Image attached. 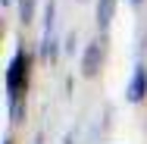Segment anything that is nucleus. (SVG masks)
I'll list each match as a JSON object with an SVG mask.
<instances>
[{"label": "nucleus", "instance_id": "2", "mask_svg": "<svg viewBox=\"0 0 147 144\" xmlns=\"http://www.w3.org/2000/svg\"><path fill=\"white\" fill-rule=\"evenodd\" d=\"M100 63H103V44L100 41H91L82 53V75L85 78H94L100 72Z\"/></svg>", "mask_w": 147, "mask_h": 144}, {"label": "nucleus", "instance_id": "6", "mask_svg": "<svg viewBox=\"0 0 147 144\" xmlns=\"http://www.w3.org/2000/svg\"><path fill=\"white\" fill-rule=\"evenodd\" d=\"M9 116H13V122H19V119L25 116V103H22V100H13V103H9Z\"/></svg>", "mask_w": 147, "mask_h": 144}, {"label": "nucleus", "instance_id": "7", "mask_svg": "<svg viewBox=\"0 0 147 144\" xmlns=\"http://www.w3.org/2000/svg\"><path fill=\"white\" fill-rule=\"evenodd\" d=\"M3 3H9V0H3Z\"/></svg>", "mask_w": 147, "mask_h": 144}, {"label": "nucleus", "instance_id": "3", "mask_svg": "<svg viewBox=\"0 0 147 144\" xmlns=\"http://www.w3.org/2000/svg\"><path fill=\"white\" fill-rule=\"evenodd\" d=\"M144 94H147V72L144 66H138L135 75H131V85H128V100L138 103V100H144Z\"/></svg>", "mask_w": 147, "mask_h": 144}, {"label": "nucleus", "instance_id": "4", "mask_svg": "<svg viewBox=\"0 0 147 144\" xmlns=\"http://www.w3.org/2000/svg\"><path fill=\"white\" fill-rule=\"evenodd\" d=\"M113 16H116V0H97V25H100V31L110 28Z\"/></svg>", "mask_w": 147, "mask_h": 144}, {"label": "nucleus", "instance_id": "1", "mask_svg": "<svg viewBox=\"0 0 147 144\" xmlns=\"http://www.w3.org/2000/svg\"><path fill=\"white\" fill-rule=\"evenodd\" d=\"M28 82V57L22 50H16V57L9 63V72H6V91H9V103L13 100H22V91Z\"/></svg>", "mask_w": 147, "mask_h": 144}, {"label": "nucleus", "instance_id": "5", "mask_svg": "<svg viewBox=\"0 0 147 144\" xmlns=\"http://www.w3.org/2000/svg\"><path fill=\"white\" fill-rule=\"evenodd\" d=\"M19 13H22V22L34 19V0H19Z\"/></svg>", "mask_w": 147, "mask_h": 144}]
</instances>
